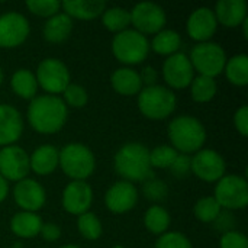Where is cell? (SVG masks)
<instances>
[{
    "instance_id": "obj_1",
    "label": "cell",
    "mask_w": 248,
    "mask_h": 248,
    "mask_svg": "<svg viewBox=\"0 0 248 248\" xmlns=\"http://www.w3.org/2000/svg\"><path fill=\"white\" fill-rule=\"evenodd\" d=\"M68 109L61 97L52 94L36 96L28 106L29 125L39 134H55L67 122Z\"/></svg>"
},
{
    "instance_id": "obj_2",
    "label": "cell",
    "mask_w": 248,
    "mask_h": 248,
    "mask_svg": "<svg viewBox=\"0 0 248 248\" xmlns=\"http://www.w3.org/2000/svg\"><path fill=\"white\" fill-rule=\"evenodd\" d=\"M115 171L129 183L145 182L153 177L150 150L140 142H129L119 148L113 160Z\"/></svg>"
},
{
    "instance_id": "obj_3",
    "label": "cell",
    "mask_w": 248,
    "mask_h": 248,
    "mask_svg": "<svg viewBox=\"0 0 248 248\" xmlns=\"http://www.w3.org/2000/svg\"><path fill=\"white\" fill-rule=\"evenodd\" d=\"M169 140L177 153L195 154L206 141V129L198 118L180 115L169 124Z\"/></svg>"
},
{
    "instance_id": "obj_4",
    "label": "cell",
    "mask_w": 248,
    "mask_h": 248,
    "mask_svg": "<svg viewBox=\"0 0 248 248\" xmlns=\"http://www.w3.org/2000/svg\"><path fill=\"white\" fill-rule=\"evenodd\" d=\"M177 105V97L171 89L166 86H150L142 87L138 93V109L140 112L153 121H163L169 118Z\"/></svg>"
},
{
    "instance_id": "obj_5",
    "label": "cell",
    "mask_w": 248,
    "mask_h": 248,
    "mask_svg": "<svg viewBox=\"0 0 248 248\" xmlns=\"http://www.w3.org/2000/svg\"><path fill=\"white\" fill-rule=\"evenodd\" d=\"M62 171L73 180L84 182L90 177L96 167L93 151L83 144H68L60 151V161Z\"/></svg>"
},
{
    "instance_id": "obj_6",
    "label": "cell",
    "mask_w": 248,
    "mask_h": 248,
    "mask_svg": "<svg viewBox=\"0 0 248 248\" xmlns=\"http://www.w3.org/2000/svg\"><path fill=\"white\" fill-rule=\"evenodd\" d=\"M112 52L119 62L126 65L140 64L150 52V42L147 36L135 29H125L113 36Z\"/></svg>"
},
{
    "instance_id": "obj_7",
    "label": "cell",
    "mask_w": 248,
    "mask_h": 248,
    "mask_svg": "<svg viewBox=\"0 0 248 248\" xmlns=\"http://www.w3.org/2000/svg\"><path fill=\"white\" fill-rule=\"evenodd\" d=\"M190 64L199 76L215 78L219 76L227 64V54L217 42H199L190 51Z\"/></svg>"
},
{
    "instance_id": "obj_8",
    "label": "cell",
    "mask_w": 248,
    "mask_h": 248,
    "mask_svg": "<svg viewBox=\"0 0 248 248\" xmlns=\"http://www.w3.org/2000/svg\"><path fill=\"white\" fill-rule=\"evenodd\" d=\"M214 198L225 211L244 209L248 205L247 180L237 174H225L218 180Z\"/></svg>"
},
{
    "instance_id": "obj_9",
    "label": "cell",
    "mask_w": 248,
    "mask_h": 248,
    "mask_svg": "<svg viewBox=\"0 0 248 248\" xmlns=\"http://www.w3.org/2000/svg\"><path fill=\"white\" fill-rule=\"evenodd\" d=\"M35 77L38 81V87H41L42 90L52 96L62 93L65 87L71 83L67 65L58 58L42 60L36 68Z\"/></svg>"
},
{
    "instance_id": "obj_10",
    "label": "cell",
    "mask_w": 248,
    "mask_h": 248,
    "mask_svg": "<svg viewBox=\"0 0 248 248\" xmlns=\"http://www.w3.org/2000/svg\"><path fill=\"white\" fill-rule=\"evenodd\" d=\"M131 13V23L134 25L135 31L145 35L160 32L167 20L166 12L161 6L153 1H142L138 3L129 10Z\"/></svg>"
},
{
    "instance_id": "obj_11",
    "label": "cell",
    "mask_w": 248,
    "mask_h": 248,
    "mask_svg": "<svg viewBox=\"0 0 248 248\" xmlns=\"http://www.w3.org/2000/svg\"><path fill=\"white\" fill-rule=\"evenodd\" d=\"M225 160L215 150L202 148L190 158V171L203 182H218L225 176Z\"/></svg>"
},
{
    "instance_id": "obj_12",
    "label": "cell",
    "mask_w": 248,
    "mask_h": 248,
    "mask_svg": "<svg viewBox=\"0 0 248 248\" xmlns=\"http://www.w3.org/2000/svg\"><path fill=\"white\" fill-rule=\"evenodd\" d=\"M31 171L29 155L19 145H7L0 150V176L7 182H20Z\"/></svg>"
},
{
    "instance_id": "obj_13",
    "label": "cell",
    "mask_w": 248,
    "mask_h": 248,
    "mask_svg": "<svg viewBox=\"0 0 248 248\" xmlns=\"http://www.w3.org/2000/svg\"><path fill=\"white\" fill-rule=\"evenodd\" d=\"M161 74L171 89H186L195 78V70L185 52H176L163 62Z\"/></svg>"
},
{
    "instance_id": "obj_14",
    "label": "cell",
    "mask_w": 248,
    "mask_h": 248,
    "mask_svg": "<svg viewBox=\"0 0 248 248\" xmlns=\"http://www.w3.org/2000/svg\"><path fill=\"white\" fill-rule=\"evenodd\" d=\"M31 32L28 19L17 12H7L0 16V46L16 48L22 45Z\"/></svg>"
},
{
    "instance_id": "obj_15",
    "label": "cell",
    "mask_w": 248,
    "mask_h": 248,
    "mask_svg": "<svg viewBox=\"0 0 248 248\" xmlns=\"http://www.w3.org/2000/svg\"><path fill=\"white\" fill-rule=\"evenodd\" d=\"M13 198L16 205L25 212H36L45 205L46 193L41 183L26 177L20 182H16Z\"/></svg>"
},
{
    "instance_id": "obj_16",
    "label": "cell",
    "mask_w": 248,
    "mask_h": 248,
    "mask_svg": "<svg viewBox=\"0 0 248 248\" xmlns=\"http://www.w3.org/2000/svg\"><path fill=\"white\" fill-rule=\"evenodd\" d=\"M93 202L92 187L81 180L70 182L62 192V208L71 215H83L89 212Z\"/></svg>"
},
{
    "instance_id": "obj_17",
    "label": "cell",
    "mask_w": 248,
    "mask_h": 248,
    "mask_svg": "<svg viewBox=\"0 0 248 248\" xmlns=\"http://www.w3.org/2000/svg\"><path fill=\"white\" fill-rule=\"evenodd\" d=\"M138 202V190L137 187L125 180H119L113 183L106 195H105V205L113 214H126Z\"/></svg>"
},
{
    "instance_id": "obj_18",
    "label": "cell",
    "mask_w": 248,
    "mask_h": 248,
    "mask_svg": "<svg viewBox=\"0 0 248 248\" xmlns=\"http://www.w3.org/2000/svg\"><path fill=\"white\" fill-rule=\"evenodd\" d=\"M218 22L215 13L209 7L195 9L186 23L187 35L198 42H208L217 32Z\"/></svg>"
},
{
    "instance_id": "obj_19",
    "label": "cell",
    "mask_w": 248,
    "mask_h": 248,
    "mask_svg": "<svg viewBox=\"0 0 248 248\" xmlns=\"http://www.w3.org/2000/svg\"><path fill=\"white\" fill-rule=\"evenodd\" d=\"M23 132V119L10 105H0V145H15Z\"/></svg>"
},
{
    "instance_id": "obj_20",
    "label": "cell",
    "mask_w": 248,
    "mask_h": 248,
    "mask_svg": "<svg viewBox=\"0 0 248 248\" xmlns=\"http://www.w3.org/2000/svg\"><path fill=\"white\" fill-rule=\"evenodd\" d=\"M217 22L227 28H237L247 19L246 0H219L215 6Z\"/></svg>"
},
{
    "instance_id": "obj_21",
    "label": "cell",
    "mask_w": 248,
    "mask_h": 248,
    "mask_svg": "<svg viewBox=\"0 0 248 248\" xmlns=\"http://www.w3.org/2000/svg\"><path fill=\"white\" fill-rule=\"evenodd\" d=\"M58 161H60V150L51 144L38 147L29 157L31 170L39 176L51 174L58 167Z\"/></svg>"
},
{
    "instance_id": "obj_22",
    "label": "cell",
    "mask_w": 248,
    "mask_h": 248,
    "mask_svg": "<svg viewBox=\"0 0 248 248\" xmlns=\"http://www.w3.org/2000/svg\"><path fill=\"white\" fill-rule=\"evenodd\" d=\"M61 7L71 19L92 20L105 12L106 3L102 0H67L61 3Z\"/></svg>"
},
{
    "instance_id": "obj_23",
    "label": "cell",
    "mask_w": 248,
    "mask_h": 248,
    "mask_svg": "<svg viewBox=\"0 0 248 248\" xmlns=\"http://www.w3.org/2000/svg\"><path fill=\"white\" fill-rule=\"evenodd\" d=\"M110 83L113 90L122 96H135L144 87L140 78V73L129 67H121L115 70L110 77Z\"/></svg>"
},
{
    "instance_id": "obj_24",
    "label": "cell",
    "mask_w": 248,
    "mask_h": 248,
    "mask_svg": "<svg viewBox=\"0 0 248 248\" xmlns=\"http://www.w3.org/2000/svg\"><path fill=\"white\" fill-rule=\"evenodd\" d=\"M42 219L36 212H17L10 219V230L19 238H33L39 235Z\"/></svg>"
},
{
    "instance_id": "obj_25",
    "label": "cell",
    "mask_w": 248,
    "mask_h": 248,
    "mask_svg": "<svg viewBox=\"0 0 248 248\" xmlns=\"http://www.w3.org/2000/svg\"><path fill=\"white\" fill-rule=\"evenodd\" d=\"M73 31V19L65 13H57L44 25V38L51 44L64 42Z\"/></svg>"
},
{
    "instance_id": "obj_26",
    "label": "cell",
    "mask_w": 248,
    "mask_h": 248,
    "mask_svg": "<svg viewBox=\"0 0 248 248\" xmlns=\"http://www.w3.org/2000/svg\"><path fill=\"white\" fill-rule=\"evenodd\" d=\"M12 90L22 99H33L38 92V81L32 71L26 68H19L13 73L10 78Z\"/></svg>"
},
{
    "instance_id": "obj_27",
    "label": "cell",
    "mask_w": 248,
    "mask_h": 248,
    "mask_svg": "<svg viewBox=\"0 0 248 248\" xmlns=\"http://www.w3.org/2000/svg\"><path fill=\"white\" fill-rule=\"evenodd\" d=\"M182 45V38L179 32L173 29H161L157 32L150 44V48L157 52L158 55L170 57L176 52H179V48Z\"/></svg>"
},
{
    "instance_id": "obj_28",
    "label": "cell",
    "mask_w": 248,
    "mask_h": 248,
    "mask_svg": "<svg viewBox=\"0 0 248 248\" xmlns=\"http://www.w3.org/2000/svg\"><path fill=\"white\" fill-rule=\"evenodd\" d=\"M225 76L234 86L244 87L248 84V57L247 54H237L227 60Z\"/></svg>"
},
{
    "instance_id": "obj_29",
    "label": "cell",
    "mask_w": 248,
    "mask_h": 248,
    "mask_svg": "<svg viewBox=\"0 0 248 248\" xmlns=\"http://www.w3.org/2000/svg\"><path fill=\"white\" fill-rule=\"evenodd\" d=\"M145 228L154 235H163L170 227V214L160 205H153L144 215Z\"/></svg>"
},
{
    "instance_id": "obj_30",
    "label": "cell",
    "mask_w": 248,
    "mask_h": 248,
    "mask_svg": "<svg viewBox=\"0 0 248 248\" xmlns=\"http://www.w3.org/2000/svg\"><path fill=\"white\" fill-rule=\"evenodd\" d=\"M103 26L115 33H119L131 25V13L124 7H106L102 13Z\"/></svg>"
},
{
    "instance_id": "obj_31",
    "label": "cell",
    "mask_w": 248,
    "mask_h": 248,
    "mask_svg": "<svg viewBox=\"0 0 248 248\" xmlns=\"http://www.w3.org/2000/svg\"><path fill=\"white\" fill-rule=\"evenodd\" d=\"M218 92V86L215 78L206 76H198L190 83V94L196 103H208L211 102Z\"/></svg>"
},
{
    "instance_id": "obj_32",
    "label": "cell",
    "mask_w": 248,
    "mask_h": 248,
    "mask_svg": "<svg viewBox=\"0 0 248 248\" xmlns=\"http://www.w3.org/2000/svg\"><path fill=\"white\" fill-rule=\"evenodd\" d=\"M222 208L219 206V203L217 202V199L214 196H205L202 199H199L193 208V214L195 217L205 224H212L217 217L221 214Z\"/></svg>"
},
{
    "instance_id": "obj_33",
    "label": "cell",
    "mask_w": 248,
    "mask_h": 248,
    "mask_svg": "<svg viewBox=\"0 0 248 248\" xmlns=\"http://www.w3.org/2000/svg\"><path fill=\"white\" fill-rule=\"evenodd\" d=\"M77 228H78V232L81 234V237L89 241H94V240L100 238L102 232H103L100 219L92 212H86L78 217Z\"/></svg>"
},
{
    "instance_id": "obj_34",
    "label": "cell",
    "mask_w": 248,
    "mask_h": 248,
    "mask_svg": "<svg viewBox=\"0 0 248 248\" xmlns=\"http://www.w3.org/2000/svg\"><path fill=\"white\" fill-rule=\"evenodd\" d=\"M179 153L171 145H158L150 150V164L154 169H170Z\"/></svg>"
},
{
    "instance_id": "obj_35",
    "label": "cell",
    "mask_w": 248,
    "mask_h": 248,
    "mask_svg": "<svg viewBox=\"0 0 248 248\" xmlns=\"http://www.w3.org/2000/svg\"><path fill=\"white\" fill-rule=\"evenodd\" d=\"M62 96H64L62 102L65 103V106H71L76 109L84 108L87 105V100H89L87 90L83 86L76 84V83H70L65 87V90L62 92Z\"/></svg>"
},
{
    "instance_id": "obj_36",
    "label": "cell",
    "mask_w": 248,
    "mask_h": 248,
    "mask_svg": "<svg viewBox=\"0 0 248 248\" xmlns=\"http://www.w3.org/2000/svg\"><path fill=\"white\" fill-rule=\"evenodd\" d=\"M26 7L36 16L51 17L60 12L61 1H58V0H29V1H26Z\"/></svg>"
},
{
    "instance_id": "obj_37",
    "label": "cell",
    "mask_w": 248,
    "mask_h": 248,
    "mask_svg": "<svg viewBox=\"0 0 248 248\" xmlns=\"http://www.w3.org/2000/svg\"><path fill=\"white\" fill-rule=\"evenodd\" d=\"M142 193L144 196L148 199V201H153V202H160L163 201L167 193H169V189H167V185L160 180V179H154V177H150L148 180L144 182V186H142Z\"/></svg>"
},
{
    "instance_id": "obj_38",
    "label": "cell",
    "mask_w": 248,
    "mask_h": 248,
    "mask_svg": "<svg viewBox=\"0 0 248 248\" xmlns=\"http://www.w3.org/2000/svg\"><path fill=\"white\" fill-rule=\"evenodd\" d=\"M155 248H193L190 240L182 232H164L155 243Z\"/></svg>"
},
{
    "instance_id": "obj_39",
    "label": "cell",
    "mask_w": 248,
    "mask_h": 248,
    "mask_svg": "<svg viewBox=\"0 0 248 248\" xmlns=\"http://www.w3.org/2000/svg\"><path fill=\"white\" fill-rule=\"evenodd\" d=\"M219 248H248V238L240 231H230L222 234Z\"/></svg>"
},
{
    "instance_id": "obj_40",
    "label": "cell",
    "mask_w": 248,
    "mask_h": 248,
    "mask_svg": "<svg viewBox=\"0 0 248 248\" xmlns=\"http://www.w3.org/2000/svg\"><path fill=\"white\" fill-rule=\"evenodd\" d=\"M170 170H171V174L174 177H179V179L186 177L190 173V157L187 154H180L179 153V155L176 157V160L171 164Z\"/></svg>"
},
{
    "instance_id": "obj_41",
    "label": "cell",
    "mask_w": 248,
    "mask_h": 248,
    "mask_svg": "<svg viewBox=\"0 0 248 248\" xmlns=\"http://www.w3.org/2000/svg\"><path fill=\"white\" fill-rule=\"evenodd\" d=\"M214 225H215V228L218 230V231H221L222 234H225V232H230V231H234L232 228H234V225H235V222H234V217L231 215V212L230 211H221V214L217 217V219L212 222Z\"/></svg>"
},
{
    "instance_id": "obj_42",
    "label": "cell",
    "mask_w": 248,
    "mask_h": 248,
    "mask_svg": "<svg viewBox=\"0 0 248 248\" xmlns=\"http://www.w3.org/2000/svg\"><path fill=\"white\" fill-rule=\"evenodd\" d=\"M234 125L237 128V131L243 135L247 137L248 135V106H241L235 115H234Z\"/></svg>"
},
{
    "instance_id": "obj_43",
    "label": "cell",
    "mask_w": 248,
    "mask_h": 248,
    "mask_svg": "<svg viewBox=\"0 0 248 248\" xmlns=\"http://www.w3.org/2000/svg\"><path fill=\"white\" fill-rule=\"evenodd\" d=\"M42 238L45 241H49V243H54L57 241L60 237H61V230L57 224H52V222H48V224H42L41 227V232Z\"/></svg>"
},
{
    "instance_id": "obj_44",
    "label": "cell",
    "mask_w": 248,
    "mask_h": 248,
    "mask_svg": "<svg viewBox=\"0 0 248 248\" xmlns=\"http://www.w3.org/2000/svg\"><path fill=\"white\" fill-rule=\"evenodd\" d=\"M140 78H141L142 86H145V87L155 86L157 81H158V73H157V70L153 68L151 65H147V67H144L142 71L140 73Z\"/></svg>"
},
{
    "instance_id": "obj_45",
    "label": "cell",
    "mask_w": 248,
    "mask_h": 248,
    "mask_svg": "<svg viewBox=\"0 0 248 248\" xmlns=\"http://www.w3.org/2000/svg\"><path fill=\"white\" fill-rule=\"evenodd\" d=\"M7 195H9V182L0 176V203L7 198Z\"/></svg>"
},
{
    "instance_id": "obj_46",
    "label": "cell",
    "mask_w": 248,
    "mask_h": 248,
    "mask_svg": "<svg viewBox=\"0 0 248 248\" xmlns=\"http://www.w3.org/2000/svg\"><path fill=\"white\" fill-rule=\"evenodd\" d=\"M243 28H244V38L247 39L248 38V19H246V20L243 22Z\"/></svg>"
},
{
    "instance_id": "obj_47",
    "label": "cell",
    "mask_w": 248,
    "mask_h": 248,
    "mask_svg": "<svg viewBox=\"0 0 248 248\" xmlns=\"http://www.w3.org/2000/svg\"><path fill=\"white\" fill-rule=\"evenodd\" d=\"M1 83H3V71L0 68V86H1Z\"/></svg>"
},
{
    "instance_id": "obj_48",
    "label": "cell",
    "mask_w": 248,
    "mask_h": 248,
    "mask_svg": "<svg viewBox=\"0 0 248 248\" xmlns=\"http://www.w3.org/2000/svg\"><path fill=\"white\" fill-rule=\"evenodd\" d=\"M61 248H80V247H77V246H64V247H61Z\"/></svg>"
},
{
    "instance_id": "obj_49",
    "label": "cell",
    "mask_w": 248,
    "mask_h": 248,
    "mask_svg": "<svg viewBox=\"0 0 248 248\" xmlns=\"http://www.w3.org/2000/svg\"><path fill=\"white\" fill-rule=\"evenodd\" d=\"M110 248H125V247H122V246H113V247H110Z\"/></svg>"
}]
</instances>
